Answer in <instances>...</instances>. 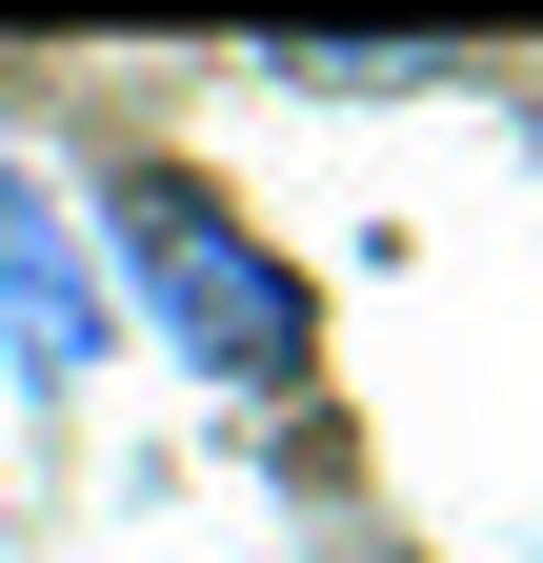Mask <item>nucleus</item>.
Segmentation results:
<instances>
[{"instance_id": "nucleus-1", "label": "nucleus", "mask_w": 543, "mask_h": 563, "mask_svg": "<svg viewBox=\"0 0 543 563\" xmlns=\"http://www.w3.org/2000/svg\"><path fill=\"white\" fill-rule=\"evenodd\" d=\"M101 282L181 342L201 383H242V402H302V383H322V302H302V262L262 242L201 162H121V181H101Z\"/></svg>"}, {"instance_id": "nucleus-2", "label": "nucleus", "mask_w": 543, "mask_h": 563, "mask_svg": "<svg viewBox=\"0 0 543 563\" xmlns=\"http://www.w3.org/2000/svg\"><path fill=\"white\" fill-rule=\"evenodd\" d=\"M121 342V282H101V222L60 201L41 162H0V363L21 383H81Z\"/></svg>"}]
</instances>
